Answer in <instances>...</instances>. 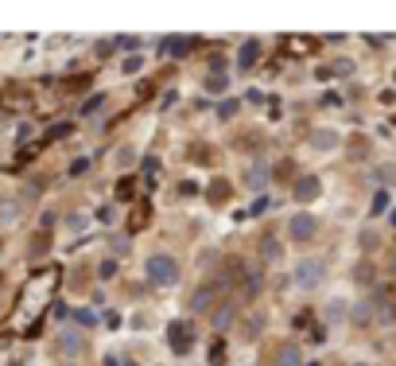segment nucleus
Instances as JSON below:
<instances>
[{
    "instance_id": "nucleus-1",
    "label": "nucleus",
    "mask_w": 396,
    "mask_h": 366,
    "mask_svg": "<svg viewBox=\"0 0 396 366\" xmlns=\"http://www.w3.org/2000/svg\"><path fill=\"white\" fill-rule=\"evenodd\" d=\"M144 277H148V284H156V289H175L179 277H183V269L171 254H148L144 257Z\"/></svg>"
},
{
    "instance_id": "nucleus-2",
    "label": "nucleus",
    "mask_w": 396,
    "mask_h": 366,
    "mask_svg": "<svg viewBox=\"0 0 396 366\" xmlns=\"http://www.w3.org/2000/svg\"><path fill=\"white\" fill-rule=\"evenodd\" d=\"M291 284H295L300 293H315V289H323V284H326V261H323V257H300V261L291 265Z\"/></svg>"
},
{
    "instance_id": "nucleus-3",
    "label": "nucleus",
    "mask_w": 396,
    "mask_h": 366,
    "mask_svg": "<svg viewBox=\"0 0 396 366\" xmlns=\"http://www.w3.org/2000/svg\"><path fill=\"white\" fill-rule=\"evenodd\" d=\"M288 238L291 242H300V245L315 242V238H319V219H315L311 210H295V215L288 219Z\"/></svg>"
},
{
    "instance_id": "nucleus-4",
    "label": "nucleus",
    "mask_w": 396,
    "mask_h": 366,
    "mask_svg": "<svg viewBox=\"0 0 396 366\" xmlns=\"http://www.w3.org/2000/svg\"><path fill=\"white\" fill-rule=\"evenodd\" d=\"M307 148H311V152H319V156H330V152H338V148H342V129H334V125H319V129H311V136H307Z\"/></svg>"
},
{
    "instance_id": "nucleus-5",
    "label": "nucleus",
    "mask_w": 396,
    "mask_h": 366,
    "mask_svg": "<svg viewBox=\"0 0 396 366\" xmlns=\"http://www.w3.org/2000/svg\"><path fill=\"white\" fill-rule=\"evenodd\" d=\"M217 293H222V284H217V281L198 284V289L191 293V300H187V312H191V316H202V312H210V304L217 300Z\"/></svg>"
},
{
    "instance_id": "nucleus-6",
    "label": "nucleus",
    "mask_w": 396,
    "mask_h": 366,
    "mask_svg": "<svg viewBox=\"0 0 396 366\" xmlns=\"http://www.w3.org/2000/svg\"><path fill=\"white\" fill-rule=\"evenodd\" d=\"M168 343H171V351L175 354L194 351V328L187 324V319H175V324L168 328Z\"/></svg>"
},
{
    "instance_id": "nucleus-7",
    "label": "nucleus",
    "mask_w": 396,
    "mask_h": 366,
    "mask_svg": "<svg viewBox=\"0 0 396 366\" xmlns=\"http://www.w3.org/2000/svg\"><path fill=\"white\" fill-rule=\"evenodd\" d=\"M291 195H295V203H315V199H323V180L319 175H300Z\"/></svg>"
},
{
    "instance_id": "nucleus-8",
    "label": "nucleus",
    "mask_w": 396,
    "mask_h": 366,
    "mask_svg": "<svg viewBox=\"0 0 396 366\" xmlns=\"http://www.w3.org/2000/svg\"><path fill=\"white\" fill-rule=\"evenodd\" d=\"M59 351L66 354V358H82L85 354V335L78 328H62L59 331Z\"/></svg>"
},
{
    "instance_id": "nucleus-9",
    "label": "nucleus",
    "mask_w": 396,
    "mask_h": 366,
    "mask_svg": "<svg viewBox=\"0 0 396 366\" xmlns=\"http://www.w3.org/2000/svg\"><path fill=\"white\" fill-rule=\"evenodd\" d=\"M346 316H349V296L346 293L326 296V304H323V319H326V324H342Z\"/></svg>"
},
{
    "instance_id": "nucleus-10",
    "label": "nucleus",
    "mask_w": 396,
    "mask_h": 366,
    "mask_svg": "<svg viewBox=\"0 0 396 366\" xmlns=\"http://www.w3.org/2000/svg\"><path fill=\"white\" fill-rule=\"evenodd\" d=\"M24 219V203L16 195H0V226H16Z\"/></svg>"
},
{
    "instance_id": "nucleus-11",
    "label": "nucleus",
    "mask_w": 396,
    "mask_h": 366,
    "mask_svg": "<svg viewBox=\"0 0 396 366\" xmlns=\"http://www.w3.org/2000/svg\"><path fill=\"white\" fill-rule=\"evenodd\" d=\"M261 39H245V43H241L237 47V66L241 71H249V66H256V59H261Z\"/></svg>"
},
{
    "instance_id": "nucleus-12",
    "label": "nucleus",
    "mask_w": 396,
    "mask_h": 366,
    "mask_svg": "<svg viewBox=\"0 0 396 366\" xmlns=\"http://www.w3.org/2000/svg\"><path fill=\"white\" fill-rule=\"evenodd\" d=\"M245 187H249V191H264V187H268V164H261V160L249 164V168H245Z\"/></svg>"
},
{
    "instance_id": "nucleus-13",
    "label": "nucleus",
    "mask_w": 396,
    "mask_h": 366,
    "mask_svg": "<svg viewBox=\"0 0 396 366\" xmlns=\"http://www.w3.org/2000/svg\"><path fill=\"white\" fill-rule=\"evenodd\" d=\"M280 257H284V242H280L276 234H264V238H261V261L276 265Z\"/></svg>"
},
{
    "instance_id": "nucleus-14",
    "label": "nucleus",
    "mask_w": 396,
    "mask_h": 366,
    "mask_svg": "<svg viewBox=\"0 0 396 366\" xmlns=\"http://www.w3.org/2000/svg\"><path fill=\"white\" fill-rule=\"evenodd\" d=\"M272 366H303V351L295 347V343H284L280 347V354H276V363Z\"/></svg>"
},
{
    "instance_id": "nucleus-15",
    "label": "nucleus",
    "mask_w": 396,
    "mask_h": 366,
    "mask_svg": "<svg viewBox=\"0 0 396 366\" xmlns=\"http://www.w3.org/2000/svg\"><path fill=\"white\" fill-rule=\"evenodd\" d=\"M132 164H136V145H120L117 152H113V168H132Z\"/></svg>"
},
{
    "instance_id": "nucleus-16",
    "label": "nucleus",
    "mask_w": 396,
    "mask_h": 366,
    "mask_svg": "<svg viewBox=\"0 0 396 366\" xmlns=\"http://www.w3.org/2000/svg\"><path fill=\"white\" fill-rule=\"evenodd\" d=\"M210 324H214V331H226L229 324H233V304H222L210 312Z\"/></svg>"
},
{
    "instance_id": "nucleus-17",
    "label": "nucleus",
    "mask_w": 396,
    "mask_h": 366,
    "mask_svg": "<svg viewBox=\"0 0 396 366\" xmlns=\"http://www.w3.org/2000/svg\"><path fill=\"white\" fill-rule=\"evenodd\" d=\"M140 71H144V55H124V59H120V74H124V78H136Z\"/></svg>"
},
{
    "instance_id": "nucleus-18",
    "label": "nucleus",
    "mask_w": 396,
    "mask_h": 366,
    "mask_svg": "<svg viewBox=\"0 0 396 366\" xmlns=\"http://www.w3.org/2000/svg\"><path fill=\"white\" fill-rule=\"evenodd\" d=\"M358 245H361V254H373V249L381 245V238H377V230H369V226H365V230L358 234Z\"/></svg>"
},
{
    "instance_id": "nucleus-19",
    "label": "nucleus",
    "mask_w": 396,
    "mask_h": 366,
    "mask_svg": "<svg viewBox=\"0 0 396 366\" xmlns=\"http://www.w3.org/2000/svg\"><path fill=\"white\" fill-rule=\"evenodd\" d=\"M226 86H229V82H226V74H217V71L210 74V78H206V90H210V94H222Z\"/></svg>"
},
{
    "instance_id": "nucleus-20",
    "label": "nucleus",
    "mask_w": 396,
    "mask_h": 366,
    "mask_svg": "<svg viewBox=\"0 0 396 366\" xmlns=\"http://www.w3.org/2000/svg\"><path fill=\"white\" fill-rule=\"evenodd\" d=\"M354 281H373V265H369V261H358V265H354Z\"/></svg>"
},
{
    "instance_id": "nucleus-21",
    "label": "nucleus",
    "mask_w": 396,
    "mask_h": 366,
    "mask_svg": "<svg viewBox=\"0 0 396 366\" xmlns=\"http://www.w3.org/2000/svg\"><path fill=\"white\" fill-rule=\"evenodd\" d=\"M101 106H105V94H94V101H85V106H82V113H97Z\"/></svg>"
},
{
    "instance_id": "nucleus-22",
    "label": "nucleus",
    "mask_w": 396,
    "mask_h": 366,
    "mask_svg": "<svg viewBox=\"0 0 396 366\" xmlns=\"http://www.w3.org/2000/svg\"><path fill=\"white\" fill-rule=\"evenodd\" d=\"M66 230H85V215H70V219H66Z\"/></svg>"
},
{
    "instance_id": "nucleus-23",
    "label": "nucleus",
    "mask_w": 396,
    "mask_h": 366,
    "mask_svg": "<svg viewBox=\"0 0 396 366\" xmlns=\"http://www.w3.org/2000/svg\"><path fill=\"white\" fill-rule=\"evenodd\" d=\"M78 319H82V328H90V324L97 328V312H94V308H82V312H78Z\"/></svg>"
},
{
    "instance_id": "nucleus-24",
    "label": "nucleus",
    "mask_w": 396,
    "mask_h": 366,
    "mask_svg": "<svg viewBox=\"0 0 396 366\" xmlns=\"http://www.w3.org/2000/svg\"><path fill=\"white\" fill-rule=\"evenodd\" d=\"M210 191H214V203H226V199H229V187H226V183H214Z\"/></svg>"
},
{
    "instance_id": "nucleus-25",
    "label": "nucleus",
    "mask_w": 396,
    "mask_h": 366,
    "mask_svg": "<svg viewBox=\"0 0 396 366\" xmlns=\"http://www.w3.org/2000/svg\"><path fill=\"white\" fill-rule=\"evenodd\" d=\"M334 74H354V62H349V59H338V62H334Z\"/></svg>"
},
{
    "instance_id": "nucleus-26",
    "label": "nucleus",
    "mask_w": 396,
    "mask_h": 366,
    "mask_svg": "<svg viewBox=\"0 0 396 366\" xmlns=\"http://www.w3.org/2000/svg\"><path fill=\"white\" fill-rule=\"evenodd\" d=\"M179 191H183V195H198V183H194V180H183Z\"/></svg>"
},
{
    "instance_id": "nucleus-27",
    "label": "nucleus",
    "mask_w": 396,
    "mask_h": 366,
    "mask_svg": "<svg viewBox=\"0 0 396 366\" xmlns=\"http://www.w3.org/2000/svg\"><path fill=\"white\" fill-rule=\"evenodd\" d=\"M388 222H393V226H396V207H393V215H388Z\"/></svg>"
},
{
    "instance_id": "nucleus-28",
    "label": "nucleus",
    "mask_w": 396,
    "mask_h": 366,
    "mask_svg": "<svg viewBox=\"0 0 396 366\" xmlns=\"http://www.w3.org/2000/svg\"><path fill=\"white\" fill-rule=\"evenodd\" d=\"M354 366H369V363H354Z\"/></svg>"
},
{
    "instance_id": "nucleus-29",
    "label": "nucleus",
    "mask_w": 396,
    "mask_h": 366,
    "mask_svg": "<svg viewBox=\"0 0 396 366\" xmlns=\"http://www.w3.org/2000/svg\"><path fill=\"white\" fill-rule=\"evenodd\" d=\"M311 366H319V363H311Z\"/></svg>"
}]
</instances>
